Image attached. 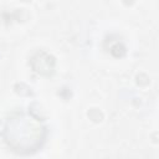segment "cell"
Segmentation results:
<instances>
[{
    "label": "cell",
    "instance_id": "1",
    "mask_svg": "<svg viewBox=\"0 0 159 159\" xmlns=\"http://www.w3.org/2000/svg\"><path fill=\"white\" fill-rule=\"evenodd\" d=\"M45 128L40 122L25 113H16L9 118L5 127L7 144L16 152L29 153L36 150L43 140Z\"/></svg>",
    "mask_w": 159,
    "mask_h": 159
}]
</instances>
